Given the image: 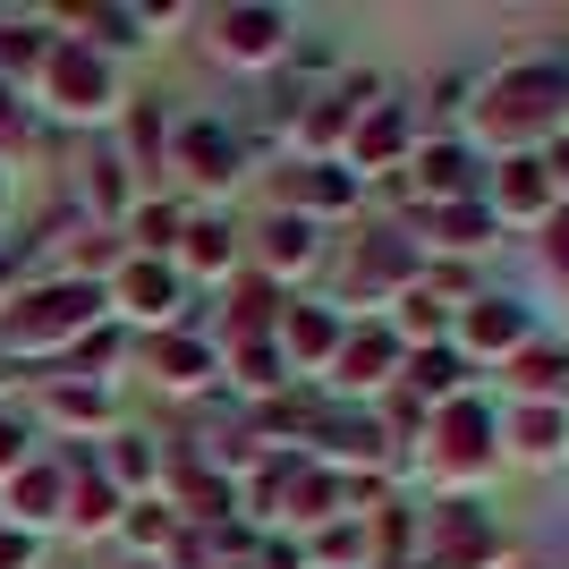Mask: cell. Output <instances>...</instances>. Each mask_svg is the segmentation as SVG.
Segmentation results:
<instances>
[{
    "mask_svg": "<svg viewBox=\"0 0 569 569\" xmlns=\"http://www.w3.org/2000/svg\"><path fill=\"white\" fill-rule=\"evenodd\" d=\"M94 307H102V298H94L86 281L34 289L26 307H9V315H0V340H9V349H51V340H77L86 323H94Z\"/></svg>",
    "mask_w": 569,
    "mask_h": 569,
    "instance_id": "1",
    "label": "cell"
},
{
    "mask_svg": "<svg viewBox=\"0 0 569 569\" xmlns=\"http://www.w3.org/2000/svg\"><path fill=\"white\" fill-rule=\"evenodd\" d=\"M51 94H60V111L69 119H94V111H111V69H102L86 43H69V51H51Z\"/></svg>",
    "mask_w": 569,
    "mask_h": 569,
    "instance_id": "2",
    "label": "cell"
},
{
    "mask_svg": "<svg viewBox=\"0 0 569 569\" xmlns=\"http://www.w3.org/2000/svg\"><path fill=\"white\" fill-rule=\"evenodd\" d=\"M552 94H561V77H552V69L501 77V86H493V111H485V128H493V137H527V128H536V111H545Z\"/></svg>",
    "mask_w": 569,
    "mask_h": 569,
    "instance_id": "3",
    "label": "cell"
},
{
    "mask_svg": "<svg viewBox=\"0 0 569 569\" xmlns=\"http://www.w3.org/2000/svg\"><path fill=\"white\" fill-rule=\"evenodd\" d=\"M213 26H221V51H230V60H272L281 34H289L281 9H221Z\"/></svg>",
    "mask_w": 569,
    "mask_h": 569,
    "instance_id": "4",
    "label": "cell"
},
{
    "mask_svg": "<svg viewBox=\"0 0 569 569\" xmlns=\"http://www.w3.org/2000/svg\"><path fill=\"white\" fill-rule=\"evenodd\" d=\"M179 162H188V179L221 188V179H230V137H213V128H188V137H179Z\"/></svg>",
    "mask_w": 569,
    "mask_h": 569,
    "instance_id": "5",
    "label": "cell"
},
{
    "mask_svg": "<svg viewBox=\"0 0 569 569\" xmlns=\"http://www.w3.org/2000/svg\"><path fill=\"white\" fill-rule=\"evenodd\" d=\"M119 298H128L137 315H170V272H162V263H128Z\"/></svg>",
    "mask_w": 569,
    "mask_h": 569,
    "instance_id": "6",
    "label": "cell"
},
{
    "mask_svg": "<svg viewBox=\"0 0 569 569\" xmlns=\"http://www.w3.org/2000/svg\"><path fill=\"white\" fill-rule=\"evenodd\" d=\"M60 493H69V485H60L51 468L18 476V519H60Z\"/></svg>",
    "mask_w": 569,
    "mask_h": 569,
    "instance_id": "7",
    "label": "cell"
},
{
    "mask_svg": "<svg viewBox=\"0 0 569 569\" xmlns=\"http://www.w3.org/2000/svg\"><path fill=\"white\" fill-rule=\"evenodd\" d=\"M153 375L162 382H196L204 375V349H196V340H153Z\"/></svg>",
    "mask_w": 569,
    "mask_h": 569,
    "instance_id": "8",
    "label": "cell"
},
{
    "mask_svg": "<svg viewBox=\"0 0 569 569\" xmlns=\"http://www.w3.org/2000/svg\"><path fill=\"white\" fill-rule=\"evenodd\" d=\"M442 451L451 459H485V417H476V408H451V417H442Z\"/></svg>",
    "mask_w": 569,
    "mask_h": 569,
    "instance_id": "9",
    "label": "cell"
},
{
    "mask_svg": "<svg viewBox=\"0 0 569 569\" xmlns=\"http://www.w3.org/2000/svg\"><path fill=\"white\" fill-rule=\"evenodd\" d=\"M188 263L196 272H221V263H230V230H221V221H196L188 230Z\"/></svg>",
    "mask_w": 569,
    "mask_h": 569,
    "instance_id": "10",
    "label": "cell"
},
{
    "mask_svg": "<svg viewBox=\"0 0 569 569\" xmlns=\"http://www.w3.org/2000/svg\"><path fill=\"white\" fill-rule=\"evenodd\" d=\"M519 323H527V315H519V307H501V298H493V307H485V315H468V340H485V349H501V340H519Z\"/></svg>",
    "mask_w": 569,
    "mask_h": 569,
    "instance_id": "11",
    "label": "cell"
},
{
    "mask_svg": "<svg viewBox=\"0 0 569 569\" xmlns=\"http://www.w3.org/2000/svg\"><path fill=\"white\" fill-rule=\"evenodd\" d=\"M263 256H272V263H307V256H315L307 221H272V238H263Z\"/></svg>",
    "mask_w": 569,
    "mask_h": 569,
    "instance_id": "12",
    "label": "cell"
},
{
    "mask_svg": "<svg viewBox=\"0 0 569 569\" xmlns=\"http://www.w3.org/2000/svg\"><path fill=\"white\" fill-rule=\"evenodd\" d=\"M340 366H349L340 382H375L382 366H391V340H349V357H340Z\"/></svg>",
    "mask_w": 569,
    "mask_h": 569,
    "instance_id": "13",
    "label": "cell"
},
{
    "mask_svg": "<svg viewBox=\"0 0 569 569\" xmlns=\"http://www.w3.org/2000/svg\"><path fill=\"white\" fill-rule=\"evenodd\" d=\"M86 188H94V204H102V213H119V204H128V179H119V162H111V153H94V179H86Z\"/></svg>",
    "mask_w": 569,
    "mask_h": 569,
    "instance_id": "14",
    "label": "cell"
},
{
    "mask_svg": "<svg viewBox=\"0 0 569 569\" xmlns=\"http://www.w3.org/2000/svg\"><path fill=\"white\" fill-rule=\"evenodd\" d=\"M238 382H256V391H263V382H281V357L263 349V340H247V349H238Z\"/></svg>",
    "mask_w": 569,
    "mask_h": 569,
    "instance_id": "15",
    "label": "cell"
},
{
    "mask_svg": "<svg viewBox=\"0 0 569 569\" xmlns=\"http://www.w3.org/2000/svg\"><path fill=\"white\" fill-rule=\"evenodd\" d=\"M501 196H510L519 213H527V204H545V179H536V162H510V188H501Z\"/></svg>",
    "mask_w": 569,
    "mask_h": 569,
    "instance_id": "16",
    "label": "cell"
},
{
    "mask_svg": "<svg viewBox=\"0 0 569 569\" xmlns=\"http://www.w3.org/2000/svg\"><path fill=\"white\" fill-rule=\"evenodd\" d=\"M391 144H400V119L382 111L375 128H366V137H357V153H366V162H382V153H391Z\"/></svg>",
    "mask_w": 569,
    "mask_h": 569,
    "instance_id": "17",
    "label": "cell"
},
{
    "mask_svg": "<svg viewBox=\"0 0 569 569\" xmlns=\"http://www.w3.org/2000/svg\"><path fill=\"white\" fill-rule=\"evenodd\" d=\"M459 170H468V162H459L451 144H442V153H426V188H442V196H451V188H459Z\"/></svg>",
    "mask_w": 569,
    "mask_h": 569,
    "instance_id": "18",
    "label": "cell"
},
{
    "mask_svg": "<svg viewBox=\"0 0 569 569\" xmlns=\"http://www.w3.org/2000/svg\"><path fill=\"white\" fill-rule=\"evenodd\" d=\"M111 468H119V476H137V485L153 476V451H144V433H137V442H119V451H111Z\"/></svg>",
    "mask_w": 569,
    "mask_h": 569,
    "instance_id": "19",
    "label": "cell"
},
{
    "mask_svg": "<svg viewBox=\"0 0 569 569\" xmlns=\"http://www.w3.org/2000/svg\"><path fill=\"white\" fill-rule=\"evenodd\" d=\"M77 527H111V493H102V485L77 493Z\"/></svg>",
    "mask_w": 569,
    "mask_h": 569,
    "instance_id": "20",
    "label": "cell"
},
{
    "mask_svg": "<svg viewBox=\"0 0 569 569\" xmlns=\"http://www.w3.org/2000/svg\"><path fill=\"white\" fill-rule=\"evenodd\" d=\"M128 144H137L144 162H153V153H162V119H153V111H137V128H128Z\"/></svg>",
    "mask_w": 569,
    "mask_h": 569,
    "instance_id": "21",
    "label": "cell"
},
{
    "mask_svg": "<svg viewBox=\"0 0 569 569\" xmlns=\"http://www.w3.org/2000/svg\"><path fill=\"white\" fill-rule=\"evenodd\" d=\"M289 340H298V349H323V340H332V323H323V315H298V323H289Z\"/></svg>",
    "mask_w": 569,
    "mask_h": 569,
    "instance_id": "22",
    "label": "cell"
},
{
    "mask_svg": "<svg viewBox=\"0 0 569 569\" xmlns=\"http://www.w3.org/2000/svg\"><path fill=\"white\" fill-rule=\"evenodd\" d=\"M51 408H60V417H77V426H86V417H102V400H94V391H60Z\"/></svg>",
    "mask_w": 569,
    "mask_h": 569,
    "instance_id": "23",
    "label": "cell"
},
{
    "mask_svg": "<svg viewBox=\"0 0 569 569\" xmlns=\"http://www.w3.org/2000/svg\"><path fill=\"white\" fill-rule=\"evenodd\" d=\"M26 51H34V34H26V26H0V60H26Z\"/></svg>",
    "mask_w": 569,
    "mask_h": 569,
    "instance_id": "24",
    "label": "cell"
},
{
    "mask_svg": "<svg viewBox=\"0 0 569 569\" xmlns=\"http://www.w3.org/2000/svg\"><path fill=\"white\" fill-rule=\"evenodd\" d=\"M0 569H26V536H0Z\"/></svg>",
    "mask_w": 569,
    "mask_h": 569,
    "instance_id": "25",
    "label": "cell"
},
{
    "mask_svg": "<svg viewBox=\"0 0 569 569\" xmlns=\"http://www.w3.org/2000/svg\"><path fill=\"white\" fill-rule=\"evenodd\" d=\"M0 468H18V426H0Z\"/></svg>",
    "mask_w": 569,
    "mask_h": 569,
    "instance_id": "26",
    "label": "cell"
},
{
    "mask_svg": "<svg viewBox=\"0 0 569 569\" xmlns=\"http://www.w3.org/2000/svg\"><path fill=\"white\" fill-rule=\"evenodd\" d=\"M0 137H18V111H9V86H0Z\"/></svg>",
    "mask_w": 569,
    "mask_h": 569,
    "instance_id": "27",
    "label": "cell"
},
{
    "mask_svg": "<svg viewBox=\"0 0 569 569\" xmlns=\"http://www.w3.org/2000/svg\"><path fill=\"white\" fill-rule=\"evenodd\" d=\"M552 162H561V179H569V144H561V153H552Z\"/></svg>",
    "mask_w": 569,
    "mask_h": 569,
    "instance_id": "28",
    "label": "cell"
}]
</instances>
